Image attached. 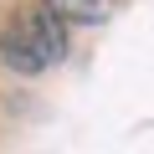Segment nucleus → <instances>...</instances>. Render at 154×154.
Instances as JSON below:
<instances>
[{"label":"nucleus","mask_w":154,"mask_h":154,"mask_svg":"<svg viewBox=\"0 0 154 154\" xmlns=\"http://www.w3.org/2000/svg\"><path fill=\"white\" fill-rule=\"evenodd\" d=\"M67 57V21L51 16L46 5L41 11H21L5 31H0V62H5L11 72H46Z\"/></svg>","instance_id":"obj_1"},{"label":"nucleus","mask_w":154,"mask_h":154,"mask_svg":"<svg viewBox=\"0 0 154 154\" xmlns=\"http://www.w3.org/2000/svg\"><path fill=\"white\" fill-rule=\"evenodd\" d=\"M41 5H46L51 16H62L67 26H98V21L113 16L118 0H41Z\"/></svg>","instance_id":"obj_2"}]
</instances>
